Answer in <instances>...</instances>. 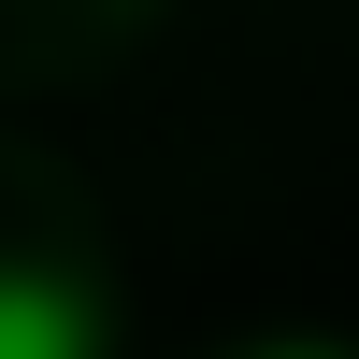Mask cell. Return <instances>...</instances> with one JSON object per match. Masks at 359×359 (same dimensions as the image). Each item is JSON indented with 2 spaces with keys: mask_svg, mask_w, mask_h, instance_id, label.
I'll use <instances>...</instances> for the list:
<instances>
[{
  "mask_svg": "<svg viewBox=\"0 0 359 359\" xmlns=\"http://www.w3.org/2000/svg\"><path fill=\"white\" fill-rule=\"evenodd\" d=\"M0 359H101V302L57 273H0Z\"/></svg>",
  "mask_w": 359,
  "mask_h": 359,
  "instance_id": "cell-1",
  "label": "cell"
},
{
  "mask_svg": "<svg viewBox=\"0 0 359 359\" xmlns=\"http://www.w3.org/2000/svg\"><path fill=\"white\" fill-rule=\"evenodd\" d=\"M287 359H316V345H287Z\"/></svg>",
  "mask_w": 359,
  "mask_h": 359,
  "instance_id": "cell-2",
  "label": "cell"
}]
</instances>
